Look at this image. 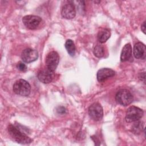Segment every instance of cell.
<instances>
[{"instance_id":"7","label":"cell","mask_w":146,"mask_h":146,"mask_svg":"<svg viewBox=\"0 0 146 146\" xmlns=\"http://www.w3.org/2000/svg\"><path fill=\"white\" fill-rule=\"evenodd\" d=\"M59 62V56L57 52L52 51L50 52L46 58V67L54 72Z\"/></svg>"},{"instance_id":"5","label":"cell","mask_w":146,"mask_h":146,"mask_svg":"<svg viewBox=\"0 0 146 146\" xmlns=\"http://www.w3.org/2000/svg\"><path fill=\"white\" fill-rule=\"evenodd\" d=\"M90 117L95 121L100 120L103 116V110L102 106L98 103L92 104L88 110Z\"/></svg>"},{"instance_id":"9","label":"cell","mask_w":146,"mask_h":146,"mask_svg":"<svg viewBox=\"0 0 146 146\" xmlns=\"http://www.w3.org/2000/svg\"><path fill=\"white\" fill-rule=\"evenodd\" d=\"M37 77L39 80L43 83L47 84L52 82L54 77V73L53 71L50 70L47 67L40 70L38 74Z\"/></svg>"},{"instance_id":"2","label":"cell","mask_w":146,"mask_h":146,"mask_svg":"<svg viewBox=\"0 0 146 146\" xmlns=\"http://www.w3.org/2000/svg\"><path fill=\"white\" fill-rule=\"evenodd\" d=\"M13 91L17 95L22 96L29 95L31 91L30 83L23 79L17 80L13 85Z\"/></svg>"},{"instance_id":"15","label":"cell","mask_w":146,"mask_h":146,"mask_svg":"<svg viewBox=\"0 0 146 146\" xmlns=\"http://www.w3.org/2000/svg\"><path fill=\"white\" fill-rule=\"evenodd\" d=\"M64 46L68 54L70 56H74L75 54L76 51V48L74 42L71 39H68L66 40Z\"/></svg>"},{"instance_id":"14","label":"cell","mask_w":146,"mask_h":146,"mask_svg":"<svg viewBox=\"0 0 146 146\" xmlns=\"http://www.w3.org/2000/svg\"><path fill=\"white\" fill-rule=\"evenodd\" d=\"M111 32L110 30L108 29H104L100 30L97 35L98 40L99 42L103 43H105L110 37Z\"/></svg>"},{"instance_id":"6","label":"cell","mask_w":146,"mask_h":146,"mask_svg":"<svg viewBox=\"0 0 146 146\" xmlns=\"http://www.w3.org/2000/svg\"><path fill=\"white\" fill-rule=\"evenodd\" d=\"M42 18L37 15H28L23 17L22 22L24 25L29 29H36L40 24Z\"/></svg>"},{"instance_id":"20","label":"cell","mask_w":146,"mask_h":146,"mask_svg":"<svg viewBox=\"0 0 146 146\" xmlns=\"http://www.w3.org/2000/svg\"><path fill=\"white\" fill-rule=\"evenodd\" d=\"M145 21H144L141 26V30L144 34H145Z\"/></svg>"},{"instance_id":"4","label":"cell","mask_w":146,"mask_h":146,"mask_svg":"<svg viewBox=\"0 0 146 146\" xmlns=\"http://www.w3.org/2000/svg\"><path fill=\"white\" fill-rule=\"evenodd\" d=\"M143 111L136 106L129 107L126 111L125 119L127 122L136 121L140 120L143 116Z\"/></svg>"},{"instance_id":"13","label":"cell","mask_w":146,"mask_h":146,"mask_svg":"<svg viewBox=\"0 0 146 146\" xmlns=\"http://www.w3.org/2000/svg\"><path fill=\"white\" fill-rule=\"evenodd\" d=\"M132 55V47L130 43L126 44L123 48L121 55L120 60L121 62H125L128 60Z\"/></svg>"},{"instance_id":"1","label":"cell","mask_w":146,"mask_h":146,"mask_svg":"<svg viewBox=\"0 0 146 146\" xmlns=\"http://www.w3.org/2000/svg\"><path fill=\"white\" fill-rule=\"evenodd\" d=\"M8 132L11 138L18 143L26 144H29L33 141L27 135L12 124H10L8 126Z\"/></svg>"},{"instance_id":"10","label":"cell","mask_w":146,"mask_h":146,"mask_svg":"<svg viewBox=\"0 0 146 146\" xmlns=\"http://www.w3.org/2000/svg\"><path fill=\"white\" fill-rule=\"evenodd\" d=\"M38 58V52L36 50L28 48L25 49L21 54V58L25 63H31L35 61Z\"/></svg>"},{"instance_id":"19","label":"cell","mask_w":146,"mask_h":146,"mask_svg":"<svg viewBox=\"0 0 146 146\" xmlns=\"http://www.w3.org/2000/svg\"><path fill=\"white\" fill-rule=\"evenodd\" d=\"M56 111L58 113H60V114H63V113H65L66 111V110L64 107H62V106H60V107H58L57 108H56Z\"/></svg>"},{"instance_id":"8","label":"cell","mask_w":146,"mask_h":146,"mask_svg":"<svg viewBox=\"0 0 146 146\" xmlns=\"http://www.w3.org/2000/svg\"><path fill=\"white\" fill-rule=\"evenodd\" d=\"M61 15L63 18L71 19L76 15V9L74 3L71 1L64 5L61 10Z\"/></svg>"},{"instance_id":"18","label":"cell","mask_w":146,"mask_h":146,"mask_svg":"<svg viewBox=\"0 0 146 146\" xmlns=\"http://www.w3.org/2000/svg\"><path fill=\"white\" fill-rule=\"evenodd\" d=\"M17 67L19 70L21 71H26L27 69L26 65L21 62H19L18 63L17 65Z\"/></svg>"},{"instance_id":"16","label":"cell","mask_w":146,"mask_h":146,"mask_svg":"<svg viewBox=\"0 0 146 146\" xmlns=\"http://www.w3.org/2000/svg\"><path fill=\"white\" fill-rule=\"evenodd\" d=\"M94 55L99 58L103 57L104 55V48L102 45H96L93 50Z\"/></svg>"},{"instance_id":"12","label":"cell","mask_w":146,"mask_h":146,"mask_svg":"<svg viewBox=\"0 0 146 146\" xmlns=\"http://www.w3.org/2000/svg\"><path fill=\"white\" fill-rule=\"evenodd\" d=\"M146 55V48L144 43L137 42L133 47V55L136 59H144Z\"/></svg>"},{"instance_id":"17","label":"cell","mask_w":146,"mask_h":146,"mask_svg":"<svg viewBox=\"0 0 146 146\" xmlns=\"http://www.w3.org/2000/svg\"><path fill=\"white\" fill-rule=\"evenodd\" d=\"M143 127V124L141 123V122L138 121V120H137V121H136L135 124L133 125L132 129L134 133H139L142 131Z\"/></svg>"},{"instance_id":"3","label":"cell","mask_w":146,"mask_h":146,"mask_svg":"<svg viewBox=\"0 0 146 146\" xmlns=\"http://www.w3.org/2000/svg\"><path fill=\"white\" fill-rule=\"evenodd\" d=\"M133 98L129 91L126 89H121L117 92L115 95L116 102L123 106L130 104L133 101Z\"/></svg>"},{"instance_id":"11","label":"cell","mask_w":146,"mask_h":146,"mask_svg":"<svg viewBox=\"0 0 146 146\" xmlns=\"http://www.w3.org/2000/svg\"><path fill=\"white\" fill-rule=\"evenodd\" d=\"M115 72L109 68H103L98 70L96 74L97 79L99 82H103L107 79L115 75Z\"/></svg>"}]
</instances>
